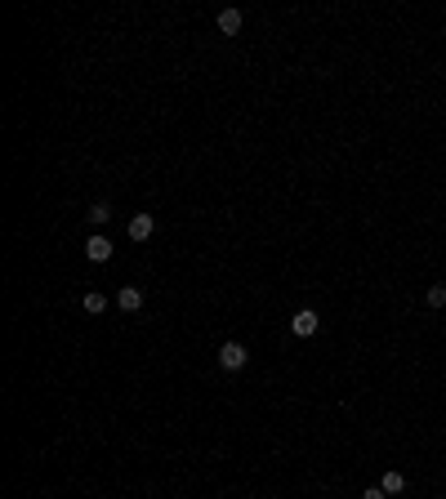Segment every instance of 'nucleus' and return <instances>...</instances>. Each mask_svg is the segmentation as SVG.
<instances>
[{"label":"nucleus","instance_id":"nucleus-7","mask_svg":"<svg viewBox=\"0 0 446 499\" xmlns=\"http://www.w3.org/2000/svg\"><path fill=\"white\" fill-rule=\"evenodd\" d=\"M219 31L223 36H237L241 31V9H223V14H219Z\"/></svg>","mask_w":446,"mask_h":499},{"label":"nucleus","instance_id":"nucleus-5","mask_svg":"<svg viewBox=\"0 0 446 499\" xmlns=\"http://www.w3.org/2000/svg\"><path fill=\"white\" fill-rule=\"evenodd\" d=\"M116 308H120V312H139V308H143V290H139V286H120V290H116Z\"/></svg>","mask_w":446,"mask_h":499},{"label":"nucleus","instance_id":"nucleus-11","mask_svg":"<svg viewBox=\"0 0 446 499\" xmlns=\"http://www.w3.org/2000/svg\"><path fill=\"white\" fill-rule=\"evenodd\" d=\"M361 499H384V491H379V486H366V491H361Z\"/></svg>","mask_w":446,"mask_h":499},{"label":"nucleus","instance_id":"nucleus-2","mask_svg":"<svg viewBox=\"0 0 446 499\" xmlns=\"http://www.w3.org/2000/svg\"><path fill=\"white\" fill-rule=\"evenodd\" d=\"M246 361H250V352L241 348V344H223L219 348V366L228 370V374H237V370H246Z\"/></svg>","mask_w":446,"mask_h":499},{"label":"nucleus","instance_id":"nucleus-1","mask_svg":"<svg viewBox=\"0 0 446 499\" xmlns=\"http://www.w3.org/2000/svg\"><path fill=\"white\" fill-rule=\"evenodd\" d=\"M321 330V316L312 312V308H299L295 316H291V335H299V339H312Z\"/></svg>","mask_w":446,"mask_h":499},{"label":"nucleus","instance_id":"nucleus-6","mask_svg":"<svg viewBox=\"0 0 446 499\" xmlns=\"http://www.w3.org/2000/svg\"><path fill=\"white\" fill-rule=\"evenodd\" d=\"M379 491H384V495H402V491H406V477H402L397 468H389V472H384V482H379Z\"/></svg>","mask_w":446,"mask_h":499},{"label":"nucleus","instance_id":"nucleus-9","mask_svg":"<svg viewBox=\"0 0 446 499\" xmlns=\"http://www.w3.org/2000/svg\"><path fill=\"white\" fill-rule=\"evenodd\" d=\"M81 308H85L90 316H103V312H107V299L99 295V290H90V295H85V299H81Z\"/></svg>","mask_w":446,"mask_h":499},{"label":"nucleus","instance_id":"nucleus-3","mask_svg":"<svg viewBox=\"0 0 446 499\" xmlns=\"http://www.w3.org/2000/svg\"><path fill=\"white\" fill-rule=\"evenodd\" d=\"M85 259H90V263H107V259H112V241H107L103 232H94V237L85 241Z\"/></svg>","mask_w":446,"mask_h":499},{"label":"nucleus","instance_id":"nucleus-4","mask_svg":"<svg viewBox=\"0 0 446 499\" xmlns=\"http://www.w3.org/2000/svg\"><path fill=\"white\" fill-rule=\"evenodd\" d=\"M125 232H130V241H148V237L156 232V218H152V214H134Z\"/></svg>","mask_w":446,"mask_h":499},{"label":"nucleus","instance_id":"nucleus-10","mask_svg":"<svg viewBox=\"0 0 446 499\" xmlns=\"http://www.w3.org/2000/svg\"><path fill=\"white\" fill-rule=\"evenodd\" d=\"M428 308H446V286H428Z\"/></svg>","mask_w":446,"mask_h":499},{"label":"nucleus","instance_id":"nucleus-8","mask_svg":"<svg viewBox=\"0 0 446 499\" xmlns=\"http://www.w3.org/2000/svg\"><path fill=\"white\" fill-rule=\"evenodd\" d=\"M85 218H90V223H94V227H107V218H112V205H107V201H94V205H90V214H85Z\"/></svg>","mask_w":446,"mask_h":499}]
</instances>
